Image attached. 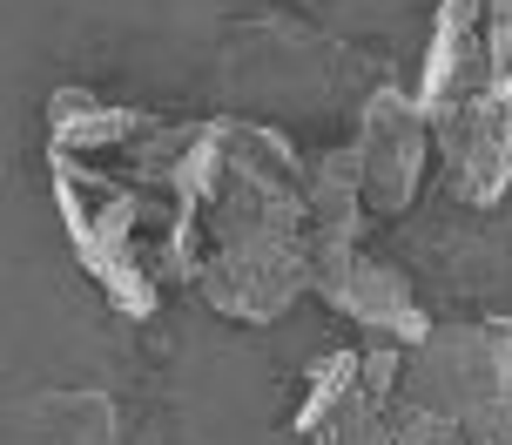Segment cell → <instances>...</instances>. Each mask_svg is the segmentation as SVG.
<instances>
[{"instance_id": "1", "label": "cell", "mask_w": 512, "mask_h": 445, "mask_svg": "<svg viewBox=\"0 0 512 445\" xmlns=\"http://www.w3.org/2000/svg\"><path fill=\"white\" fill-rule=\"evenodd\" d=\"M405 405L472 445H512V324H432L405 351Z\"/></svg>"}, {"instance_id": "2", "label": "cell", "mask_w": 512, "mask_h": 445, "mask_svg": "<svg viewBox=\"0 0 512 445\" xmlns=\"http://www.w3.org/2000/svg\"><path fill=\"white\" fill-rule=\"evenodd\" d=\"M358 169H364V203H371V223H391L418 203L425 189V169L438 162V129L418 88H371V102L358 115Z\"/></svg>"}, {"instance_id": "3", "label": "cell", "mask_w": 512, "mask_h": 445, "mask_svg": "<svg viewBox=\"0 0 512 445\" xmlns=\"http://www.w3.org/2000/svg\"><path fill=\"white\" fill-rule=\"evenodd\" d=\"M310 297H324L344 324L371 331L378 344H418L432 331V311L398 263L371 257L364 243H310Z\"/></svg>"}, {"instance_id": "4", "label": "cell", "mask_w": 512, "mask_h": 445, "mask_svg": "<svg viewBox=\"0 0 512 445\" xmlns=\"http://www.w3.org/2000/svg\"><path fill=\"white\" fill-rule=\"evenodd\" d=\"M196 290L236 324H277L297 297H310V243L304 236L223 243V250H209Z\"/></svg>"}, {"instance_id": "5", "label": "cell", "mask_w": 512, "mask_h": 445, "mask_svg": "<svg viewBox=\"0 0 512 445\" xmlns=\"http://www.w3.org/2000/svg\"><path fill=\"white\" fill-rule=\"evenodd\" d=\"M438 129V176L465 210H499L512 189V88H492Z\"/></svg>"}, {"instance_id": "6", "label": "cell", "mask_w": 512, "mask_h": 445, "mask_svg": "<svg viewBox=\"0 0 512 445\" xmlns=\"http://www.w3.org/2000/svg\"><path fill=\"white\" fill-rule=\"evenodd\" d=\"M492 88H506L492 68V41H486V0H438L432 21V48L418 68V102L432 122L459 115L465 102H479Z\"/></svg>"}, {"instance_id": "7", "label": "cell", "mask_w": 512, "mask_h": 445, "mask_svg": "<svg viewBox=\"0 0 512 445\" xmlns=\"http://www.w3.org/2000/svg\"><path fill=\"white\" fill-rule=\"evenodd\" d=\"M142 129H149V115L108 108V102H95V95H81V88H61L48 102V156L102 162V156H122Z\"/></svg>"}, {"instance_id": "8", "label": "cell", "mask_w": 512, "mask_h": 445, "mask_svg": "<svg viewBox=\"0 0 512 445\" xmlns=\"http://www.w3.org/2000/svg\"><path fill=\"white\" fill-rule=\"evenodd\" d=\"M304 196H310V243H364L371 203H364L358 149H331V156L310 162Z\"/></svg>"}, {"instance_id": "9", "label": "cell", "mask_w": 512, "mask_h": 445, "mask_svg": "<svg viewBox=\"0 0 512 445\" xmlns=\"http://www.w3.org/2000/svg\"><path fill=\"white\" fill-rule=\"evenodd\" d=\"M21 445H115V405L102 392H41L14 412Z\"/></svg>"}, {"instance_id": "10", "label": "cell", "mask_w": 512, "mask_h": 445, "mask_svg": "<svg viewBox=\"0 0 512 445\" xmlns=\"http://www.w3.org/2000/svg\"><path fill=\"white\" fill-rule=\"evenodd\" d=\"M391 445H472L452 419H438V412H418V405H398V419H391Z\"/></svg>"}]
</instances>
